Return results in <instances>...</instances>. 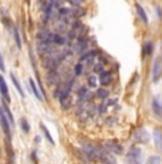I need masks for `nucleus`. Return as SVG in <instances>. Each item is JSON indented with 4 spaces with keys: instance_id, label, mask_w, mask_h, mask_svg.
Listing matches in <instances>:
<instances>
[{
    "instance_id": "20",
    "label": "nucleus",
    "mask_w": 162,
    "mask_h": 164,
    "mask_svg": "<svg viewBox=\"0 0 162 164\" xmlns=\"http://www.w3.org/2000/svg\"><path fill=\"white\" fill-rule=\"evenodd\" d=\"M3 108H4V111H6V114L9 116V119H10L11 127H13V126H14V119H13V114H11V111L9 110V107H7V106H3Z\"/></svg>"
},
{
    "instance_id": "21",
    "label": "nucleus",
    "mask_w": 162,
    "mask_h": 164,
    "mask_svg": "<svg viewBox=\"0 0 162 164\" xmlns=\"http://www.w3.org/2000/svg\"><path fill=\"white\" fill-rule=\"evenodd\" d=\"M97 97H98V99H107L108 91L107 90H98V91H97Z\"/></svg>"
},
{
    "instance_id": "3",
    "label": "nucleus",
    "mask_w": 162,
    "mask_h": 164,
    "mask_svg": "<svg viewBox=\"0 0 162 164\" xmlns=\"http://www.w3.org/2000/svg\"><path fill=\"white\" fill-rule=\"evenodd\" d=\"M141 156H142V151H141L140 147H131V150L128 153V160L131 163H140Z\"/></svg>"
},
{
    "instance_id": "19",
    "label": "nucleus",
    "mask_w": 162,
    "mask_h": 164,
    "mask_svg": "<svg viewBox=\"0 0 162 164\" xmlns=\"http://www.w3.org/2000/svg\"><path fill=\"white\" fill-rule=\"evenodd\" d=\"M88 84H90V87H97L98 80H97L95 76H90V77H88Z\"/></svg>"
},
{
    "instance_id": "17",
    "label": "nucleus",
    "mask_w": 162,
    "mask_h": 164,
    "mask_svg": "<svg viewBox=\"0 0 162 164\" xmlns=\"http://www.w3.org/2000/svg\"><path fill=\"white\" fill-rule=\"evenodd\" d=\"M152 52H154V44H152L151 41H147L144 44V54H152Z\"/></svg>"
},
{
    "instance_id": "8",
    "label": "nucleus",
    "mask_w": 162,
    "mask_h": 164,
    "mask_svg": "<svg viewBox=\"0 0 162 164\" xmlns=\"http://www.w3.org/2000/svg\"><path fill=\"white\" fill-rule=\"evenodd\" d=\"M154 140H155V147L159 153H162V131L159 128L154 130Z\"/></svg>"
},
{
    "instance_id": "9",
    "label": "nucleus",
    "mask_w": 162,
    "mask_h": 164,
    "mask_svg": "<svg viewBox=\"0 0 162 164\" xmlns=\"http://www.w3.org/2000/svg\"><path fill=\"white\" fill-rule=\"evenodd\" d=\"M99 82H101V84H104V86L111 84V82H112V73H111V71H101V73H99Z\"/></svg>"
},
{
    "instance_id": "13",
    "label": "nucleus",
    "mask_w": 162,
    "mask_h": 164,
    "mask_svg": "<svg viewBox=\"0 0 162 164\" xmlns=\"http://www.w3.org/2000/svg\"><path fill=\"white\" fill-rule=\"evenodd\" d=\"M78 96H80V99L83 101L90 100V99H91V93H90V90L87 89V87H81V89L78 90Z\"/></svg>"
},
{
    "instance_id": "22",
    "label": "nucleus",
    "mask_w": 162,
    "mask_h": 164,
    "mask_svg": "<svg viewBox=\"0 0 162 164\" xmlns=\"http://www.w3.org/2000/svg\"><path fill=\"white\" fill-rule=\"evenodd\" d=\"M148 163L149 164H154V163H161V157H156V156H152V157H149L148 158Z\"/></svg>"
},
{
    "instance_id": "7",
    "label": "nucleus",
    "mask_w": 162,
    "mask_h": 164,
    "mask_svg": "<svg viewBox=\"0 0 162 164\" xmlns=\"http://www.w3.org/2000/svg\"><path fill=\"white\" fill-rule=\"evenodd\" d=\"M0 93H2V96L4 97V100L10 103V96H9L7 83H6V80L3 78V76H2V74H0Z\"/></svg>"
},
{
    "instance_id": "23",
    "label": "nucleus",
    "mask_w": 162,
    "mask_h": 164,
    "mask_svg": "<svg viewBox=\"0 0 162 164\" xmlns=\"http://www.w3.org/2000/svg\"><path fill=\"white\" fill-rule=\"evenodd\" d=\"M22 127H23V130L26 131V133H29L30 127H29V124H27V120L26 119H22Z\"/></svg>"
},
{
    "instance_id": "14",
    "label": "nucleus",
    "mask_w": 162,
    "mask_h": 164,
    "mask_svg": "<svg viewBox=\"0 0 162 164\" xmlns=\"http://www.w3.org/2000/svg\"><path fill=\"white\" fill-rule=\"evenodd\" d=\"M13 34H14V40H16V44L17 47L22 50V39H20V33H18V27L17 26H13Z\"/></svg>"
},
{
    "instance_id": "18",
    "label": "nucleus",
    "mask_w": 162,
    "mask_h": 164,
    "mask_svg": "<svg viewBox=\"0 0 162 164\" xmlns=\"http://www.w3.org/2000/svg\"><path fill=\"white\" fill-rule=\"evenodd\" d=\"M83 64H84V63H81V61L78 64H75V67H74V74H75V76L83 74V69H84V67H83Z\"/></svg>"
},
{
    "instance_id": "2",
    "label": "nucleus",
    "mask_w": 162,
    "mask_h": 164,
    "mask_svg": "<svg viewBox=\"0 0 162 164\" xmlns=\"http://www.w3.org/2000/svg\"><path fill=\"white\" fill-rule=\"evenodd\" d=\"M0 123H2V128H3L4 134L6 136H10V119H9V116L6 114V111H4L3 106L0 107Z\"/></svg>"
},
{
    "instance_id": "12",
    "label": "nucleus",
    "mask_w": 162,
    "mask_h": 164,
    "mask_svg": "<svg viewBox=\"0 0 162 164\" xmlns=\"http://www.w3.org/2000/svg\"><path fill=\"white\" fill-rule=\"evenodd\" d=\"M135 9H136V13H138V16H140V19L142 20L144 23H148V16H147V13H145L144 7H142L140 3H136L135 4Z\"/></svg>"
},
{
    "instance_id": "15",
    "label": "nucleus",
    "mask_w": 162,
    "mask_h": 164,
    "mask_svg": "<svg viewBox=\"0 0 162 164\" xmlns=\"http://www.w3.org/2000/svg\"><path fill=\"white\" fill-rule=\"evenodd\" d=\"M10 77H11V82H13V84H14V87L17 89V91L20 93V96L22 97H24V91H23V89H22V86H20V83H18V80L16 78V76L11 73L10 74Z\"/></svg>"
},
{
    "instance_id": "1",
    "label": "nucleus",
    "mask_w": 162,
    "mask_h": 164,
    "mask_svg": "<svg viewBox=\"0 0 162 164\" xmlns=\"http://www.w3.org/2000/svg\"><path fill=\"white\" fill-rule=\"evenodd\" d=\"M162 77V57H156L152 66V82L158 83Z\"/></svg>"
},
{
    "instance_id": "16",
    "label": "nucleus",
    "mask_w": 162,
    "mask_h": 164,
    "mask_svg": "<svg viewBox=\"0 0 162 164\" xmlns=\"http://www.w3.org/2000/svg\"><path fill=\"white\" fill-rule=\"evenodd\" d=\"M40 128L41 130H43V133H44V136H46V138H47L48 140V143H50V144H54V140H53V137H51V134H50V133H48V130H47V127L44 126V124L41 123L40 124Z\"/></svg>"
},
{
    "instance_id": "24",
    "label": "nucleus",
    "mask_w": 162,
    "mask_h": 164,
    "mask_svg": "<svg viewBox=\"0 0 162 164\" xmlns=\"http://www.w3.org/2000/svg\"><path fill=\"white\" fill-rule=\"evenodd\" d=\"M0 70H2V71L6 70V66H4V60H3V56H2V53H0Z\"/></svg>"
},
{
    "instance_id": "5",
    "label": "nucleus",
    "mask_w": 162,
    "mask_h": 164,
    "mask_svg": "<svg viewBox=\"0 0 162 164\" xmlns=\"http://www.w3.org/2000/svg\"><path fill=\"white\" fill-rule=\"evenodd\" d=\"M135 140L138 143H141V144H147V143L149 141V134L147 133V130L140 128V130L135 133Z\"/></svg>"
},
{
    "instance_id": "10",
    "label": "nucleus",
    "mask_w": 162,
    "mask_h": 164,
    "mask_svg": "<svg viewBox=\"0 0 162 164\" xmlns=\"http://www.w3.org/2000/svg\"><path fill=\"white\" fill-rule=\"evenodd\" d=\"M152 110H154V113L156 116L162 117V103L158 99H154V100H152Z\"/></svg>"
},
{
    "instance_id": "6",
    "label": "nucleus",
    "mask_w": 162,
    "mask_h": 164,
    "mask_svg": "<svg viewBox=\"0 0 162 164\" xmlns=\"http://www.w3.org/2000/svg\"><path fill=\"white\" fill-rule=\"evenodd\" d=\"M87 47V39L84 37H77V41L73 46V52L74 53H81L83 50H85Z\"/></svg>"
},
{
    "instance_id": "4",
    "label": "nucleus",
    "mask_w": 162,
    "mask_h": 164,
    "mask_svg": "<svg viewBox=\"0 0 162 164\" xmlns=\"http://www.w3.org/2000/svg\"><path fill=\"white\" fill-rule=\"evenodd\" d=\"M105 150H107L108 153H114V154H121L122 153V147L118 144L117 141H108L105 144Z\"/></svg>"
},
{
    "instance_id": "11",
    "label": "nucleus",
    "mask_w": 162,
    "mask_h": 164,
    "mask_svg": "<svg viewBox=\"0 0 162 164\" xmlns=\"http://www.w3.org/2000/svg\"><path fill=\"white\" fill-rule=\"evenodd\" d=\"M29 89H30V91H33V94L38 99V100H41L43 97H41V94H40V91H38V89H37V86H36V83H34V80L33 78H29Z\"/></svg>"
}]
</instances>
